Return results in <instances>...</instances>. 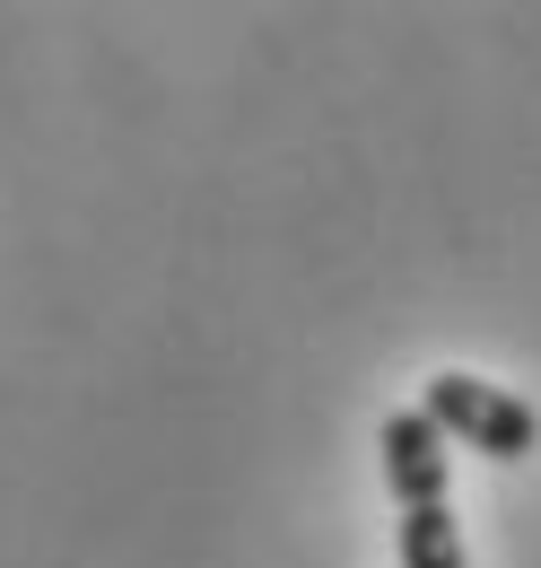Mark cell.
Returning <instances> with one entry per match:
<instances>
[{
  "label": "cell",
  "mask_w": 541,
  "mask_h": 568,
  "mask_svg": "<svg viewBox=\"0 0 541 568\" xmlns=\"http://www.w3.org/2000/svg\"><path fill=\"white\" fill-rule=\"evenodd\" d=\"M410 412L437 428L446 446H472V455H489V464H524V455L541 446V412L524 403V394H507V385L472 376V367H446V376H428Z\"/></svg>",
  "instance_id": "6da1fadb"
},
{
  "label": "cell",
  "mask_w": 541,
  "mask_h": 568,
  "mask_svg": "<svg viewBox=\"0 0 541 568\" xmlns=\"http://www.w3.org/2000/svg\"><path fill=\"white\" fill-rule=\"evenodd\" d=\"M376 455H385V490L402 498V507H437V498H446V464H455V446L419 420V412H385Z\"/></svg>",
  "instance_id": "7a4b0ae2"
},
{
  "label": "cell",
  "mask_w": 541,
  "mask_h": 568,
  "mask_svg": "<svg viewBox=\"0 0 541 568\" xmlns=\"http://www.w3.org/2000/svg\"><path fill=\"white\" fill-rule=\"evenodd\" d=\"M402 568H472L463 560V525H455L446 498L437 507H402Z\"/></svg>",
  "instance_id": "3957f363"
}]
</instances>
